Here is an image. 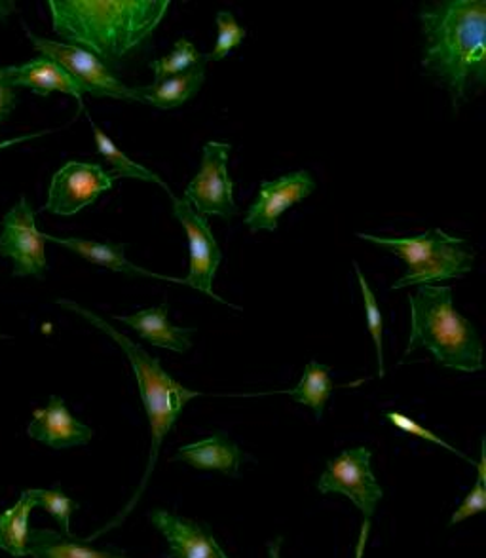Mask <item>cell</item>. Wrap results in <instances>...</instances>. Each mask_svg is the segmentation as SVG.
<instances>
[{"label":"cell","instance_id":"1","mask_svg":"<svg viewBox=\"0 0 486 558\" xmlns=\"http://www.w3.org/2000/svg\"><path fill=\"white\" fill-rule=\"evenodd\" d=\"M422 71L460 107L486 81L485 0L427 2L421 12Z\"/></svg>","mask_w":486,"mask_h":558},{"label":"cell","instance_id":"2","mask_svg":"<svg viewBox=\"0 0 486 558\" xmlns=\"http://www.w3.org/2000/svg\"><path fill=\"white\" fill-rule=\"evenodd\" d=\"M53 31L71 46L119 61L137 50L163 17L168 0H50Z\"/></svg>","mask_w":486,"mask_h":558},{"label":"cell","instance_id":"3","mask_svg":"<svg viewBox=\"0 0 486 558\" xmlns=\"http://www.w3.org/2000/svg\"><path fill=\"white\" fill-rule=\"evenodd\" d=\"M58 304H60L61 308L69 310V312L84 317L86 322L97 327L99 331L105 332L107 337H111L122 348V352L125 353V357H127L130 365H132L133 375H135L137 388H139L141 401H143V407H145V412H147L148 424H150V456H148L147 471H145V475L141 478L139 488L133 494L132 500L127 501V506L109 524H105L104 529L97 530L96 534H92L86 539V542H96L99 537L105 536L107 532H111V530L120 526L130 517L133 507L139 504L143 494L147 490L148 478L153 475L156 462H158L163 439L168 437V434L178 424L179 416L184 411V407L191 403L192 399L202 396V393L191 390V388H184L183 384H179L175 378H171L163 371L158 357L150 355L145 348H141L137 342H133L132 338L125 337L124 332L114 329L105 317L97 316V314L89 312V310L84 308L81 304L66 301V299H60Z\"/></svg>","mask_w":486,"mask_h":558},{"label":"cell","instance_id":"4","mask_svg":"<svg viewBox=\"0 0 486 558\" xmlns=\"http://www.w3.org/2000/svg\"><path fill=\"white\" fill-rule=\"evenodd\" d=\"M411 301V337L405 357L426 348L442 367L462 373L483 368V342L467 319L454 308L447 286H421Z\"/></svg>","mask_w":486,"mask_h":558},{"label":"cell","instance_id":"5","mask_svg":"<svg viewBox=\"0 0 486 558\" xmlns=\"http://www.w3.org/2000/svg\"><path fill=\"white\" fill-rule=\"evenodd\" d=\"M363 242L373 243L393 253L406 265V274L391 289L405 287L441 286L449 279L465 278L475 265V251L464 238L434 228L414 238H382L357 234Z\"/></svg>","mask_w":486,"mask_h":558},{"label":"cell","instance_id":"6","mask_svg":"<svg viewBox=\"0 0 486 558\" xmlns=\"http://www.w3.org/2000/svg\"><path fill=\"white\" fill-rule=\"evenodd\" d=\"M230 150L229 143H206L198 173L184 189V202L204 219H232L238 215L234 183L229 175Z\"/></svg>","mask_w":486,"mask_h":558},{"label":"cell","instance_id":"7","mask_svg":"<svg viewBox=\"0 0 486 558\" xmlns=\"http://www.w3.org/2000/svg\"><path fill=\"white\" fill-rule=\"evenodd\" d=\"M25 35L35 46L40 56L50 59L53 63L73 76L74 81L81 84L86 94L96 97H112V99H125V101H137L135 88L125 86L114 74L107 69L104 61L94 53L84 50L81 46L61 45L45 37H38L29 29Z\"/></svg>","mask_w":486,"mask_h":558},{"label":"cell","instance_id":"8","mask_svg":"<svg viewBox=\"0 0 486 558\" xmlns=\"http://www.w3.org/2000/svg\"><path fill=\"white\" fill-rule=\"evenodd\" d=\"M370 450L365 447L348 448L327 463V470L317 481L321 494H344L365 519L375 514L378 501L382 500V488L370 470Z\"/></svg>","mask_w":486,"mask_h":558},{"label":"cell","instance_id":"9","mask_svg":"<svg viewBox=\"0 0 486 558\" xmlns=\"http://www.w3.org/2000/svg\"><path fill=\"white\" fill-rule=\"evenodd\" d=\"M45 238L38 232L35 211L25 196L2 219L0 255L12 263L17 278L42 276L46 270Z\"/></svg>","mask_w":486,"mask_h":558},{"label":"cell","instance_id":"10","mask_svg":"<svg viewBox=\"0 0 486 558\" xmlns=\"http://www.w3.org/2000/svg\"><path fill=\"white\" fill-rule=\"evenodd\" d=\"M114 186V177L99 163L69 162L53 175L46 199V211L71 217L97 202Z\"/></svg>","mask_w":486,"mask_h":558},{"label":"cell","instance_id":"11","mask_svg":"<svg viewBox=\"0 0 486 558\" xmlns=\"http://www.w3.org/2000/svg\"><path fill=\"white\" fill-rule=\"evenodd\" d=\"M171 202H173V215L183 225L186 240H189V251H191V270L186 278L181 279V283L198 289L199 293L214 296L215 301L224 304L221 296H217L214 291L215 274L221 265L222 253L209 228V222L204 217H199L184 199L173 196Z\"/></svg>","mask_w":486,"mask_h":558},{"label":"cell","instance_id":"12","mask_svg":"<svg viewBox=\"0 0 486 558\" xmlns=\"http://www.w3.org/2000/svg\"><path fill=\"white\" fill-rule=\"evenodd\" d=\"M314 191L316 181L308 171H295L281 175L276 181H265L258 189L257 199L245 215V227H250L251 232H274L278 228L281 215L285 214L289 207L308 198Z\"/></svg>","mask_w":486,"mask_h":558},{"label":"cell","instance_id":"13","mask_svg":"<svg viewBox=\"0 0 486 558\" xmlns=\"http://www.w3.org/2000/svg\"><path fill=\"white\" fill-rule=\"evenodd\" d=\"M156 530L170 544V558H230L207 526L179 514L156 509L150 513Z\"/></svg>","mask_w":486,"mask_h":558},{"label":"cell","instance_id":"14","mask_svg":"<svg viewBox=\"0 0 486 558\" xmlns=\"http://www.w3.org/2000/svg\"><path fill=\"white\" fill-rule=\"evenodd\" d=\"M27 435L48 447H84L94 439V429L74 418L61 397L52 396L42 409H37L27 427Z\"/></svg>","mask_w":486,"mask_h":558},{"label":"cell","instance_id":"15","mask_svg":"<svg viewBox=\"0 0 486 558\" xmlns=\"http://www.w3.org/2000/svg\"><path fill=\"white\" fill-rule=\"evenodd\" d=\"M10 81L15 88H27L37 96H50L53 92L76 97V101L84 109L82 96L86 94L78 82L71 74L63 71L58 63L50 59H33L23 65L10 66Z\"/></svg>","mask_w":486,"mask_h":558},{"label":"cell","instance_id":"16","mask_svg":"<svg viewBox=\"0 0 486 558\" xmlns=\"http://www.w3.org/2000/svg\"><path fill=\"white\" fill-rule=\"evenodd\" d=\"M171 460L186 463L194 470L219 471L222 475L238 477L243 454L236 442L227 435L215 434L202 441L184 445Z\"/></svg>","mask_w":486,"mask_h":558},{"label":"cell","instance_id":"17","mask_svg":"<svg viewBox=\"0 0 486 558\" xmlns=\"http://www.w3.org/2000/svg\"><path fill=\"white\" fill-rule=\"evenodd\" d=\"M168 314H170V306L160 304L155 308L141 310L130 316H119L117 319L127 325L133 331L139 332V337L147 340L148 344L166 348L170 352H189L194 329L171 324Z\"/></svg>","mask_w":486,"mask_h":558},{"label":"cell","instance_id":"18","mask_svg":"<svg viewBox=\"0 0 486 558\" xmlns=\"http://www.w3.org/2000/svg\"><path fill=\"white\" fill-rule=\"evenodd\" d=\"M45 242H53L71 251L74 255L88 260L92 265L105 266L112 272L130 274V276H145V278L168 279L173 283H181V279L168 278L160 274L147 272L139 266L132 265L125 257V243L96 242V240H84V238H58V235L42 234Z\"/></svg>","mask_w":486,"mask_h":558},{"label":"cell","instance_id":"19","mask_svg":"<svg viewBox=\"0 0 486 558\" xmlns=\"http://www.w3.org/2000/svg\"><path fill=\"white\" fill-rule=\"evenodd\" d=\"M206 65L207 59L204 56L196 65L189 69V71H184V73L166 78L160 84L135 88L137 101L139 104L153 105L156 109H163V111L178 109L181 105L186 104L192 96H196L199 88L204 86Z\"/></svg>","mask_w":486,"mask_h":558},{"label":"cell","instance_id":"20","mask_svg":"<svg viewBox=\"0 0 486 558\" xmlns=\"http://www.w3.org/2000/svg\"><path fill=\"white\" fill-rule=\"evenodd\" d=\"M29 557L33 558H130L122 553L94 549L88 542L74 539L50 529L31 530Z\"/></svg>","mask_w":486,"mask_h":558},{"label":"cell","instance_id":"21","mask_svg":"<svg viewBox=\"0 0 486 558\" xmlns=\"http://www.w3.org/2000/svg\"><path fill=\"white\" fill-rule=\"evenodd\" d=\"M35 501L25 490L20 501L0 514V549L15 558L29 557V521Z\"/></svg>","mask_w":486,"mask_h":558},{"label":"cell","instance_id":"22","mask_svg":"<svg viewBox=\"0 0 486 558\" xmlns=\"http://www.w3.org/2000/svg\"><path fill=\"white\" fill-rule=\"evenodd\" d=\"M89 125H92V132L96 135L97 150H99V155L104 156L107 163L111 166V175L114 177V181H117V179H137V181L156 183L158 186H162L163 191L170 192V196L173 198V194H171L170 189H168V184L163 183L160 177L153 173V171L145 168V166L133 162L132 158L125 155L124 150H120V148L117 147V143H114L96 122L89 120Z\"/></svg>","mask_w":486,"mask_h":558},{"label":"cell","instance_id":"23","mask_svg":"<svg viewBox=\"0 0 486 558\" xmlns=\"http://www.w3.org/2000/svg\"><path fill=\"white\" fill-rule=\"evenodd\" d=\"M331 368L321 365L317 361H309L304 368L301 383L296 384L293 390L289 391L295 403L308 407L316 414V418L324 416L325 404L332 393Z\"/></svg>","mask_w":486,"mask_h":558},{"label":"cell","instance_id":"24","mask_svg":"<svg viewBox=\"0 0 486 558\" xmlns=\"http://www.w3.org/2000/svg\"><path fill=\"white\" fill-rule=\"evenodd\" d=\"M27 493H29L31 498L35 501V506L42 507L46 513L52 514L65 536H73L71 517L78 509L76 500L69 498L65 493H61L58 488H33V490H27Z\"/></svg>","mask_w":486,"mask_h":558},{"label":"cell","instance_id":"25","mask_svg":"<svg viewBox=\"0 0 486 558\" xmlns=\"http://www.w3.org/2000/svg\"><path fill=\"white\" fill-rule=\"evenodd\" d=\"M355 274H357V281H360V289H362L363 304H365V317H367L368 332L375 342L376 361H378V378H384V317L380 312V306L376 302L375 293L368 286L367 279L363 276L362 268L357 263H354Z\"/></svg>","mask_w":486,"mask_h":558},{"label":"cell","instance_id":"26","mask_svg":"<svg viewBox=\"0 0 486 558\" xmlns=\"http://www.w3.org/2000/svg\"><path fill=\"white\" fill-rule=\"evenodd\" d=\"M204 58L202 53L196 50V46L192 45L189 38H179L175 43V48L170 56L166 58L156 59L153 63V71H155V84L171 78L173 74H181L189 71L192 66L198 63L199 59Z\"/></svg>","mask_w":486,"mask_h":558},{"label":"cell","instance_id":"27","mask_svg":"<svg viewBox=\"0 0 486 558\" xmlns=\"http://www.w3.org/2000/svg\"><path fill=\"white\" fill-rule=\"evenodd\" d=\"M215 22H217L219 35H217L214 52L206 56L207 61H221L234 48L242 45L243 38L247 37V31L243 29L242 25H238L236 17L230 12H219Z\"/></svg>","mask_w":486,"mask_h":558},{"label":"cell","instance_id":"28","mask_svg":"<svg viewBox=\"0 0 486 558\" xmlns=\"http://www.w3.org/2000/svg\"><path fill=\"white\" fill-rule=\"evenodd\" d=\"M486 460L485 445L481 450L479 465H477V483L472 488V493L465 496L464 501L460 504L457 511L450 517V526H454L458 522L470 519L473 514L483 513L486 509Z\"/></svg>","mask_w":486,"mask_h":558},{"label":"cell","instance_id":"29","mask_svg":"<svg viewBox=\"0 0 486 558\" xmlns=\"http://www.w3.org/2000/svg\"><path fill=\"white\" fill-rule=\"evenodd\" d=\"M384 418L388 420L391 426L398 427V429H401V432L413 435V437H418V439H422V441L434 442V445H437V447L447 448L449 452L457 454L458 458H462L464 462L473 463L472 458H467V456H465L462 450H458L457 447H452V445H449V442L445 441V439H441L439 435H435L434 432H429L427 427L422 426V424H418V422H414L413 418H409V416L403 414V412H386V414H384Z\"/></svg>","mask_w":486,"mask_h":558},{"label":"cell","instance_id":"30","mask_svg":"<svg viewBox=\"0 0 486 558\" xmlns=\"http://www.w3.org/2000/svg\"><path fill=\"white\" fill-rule=\"evenodd\" d=\"M15 89L10 81V66H0V124L14 111Z\"/></svg>","mask_w":486,"mask_h":558},{"label":"cell","instance_id":"31","mask_svg":"<svg viewBox=\"0 0 486 558\" xmlns=\"http://www.w3.org/2000/svg\"><path fill=\"white\" fill-rule=\"evenodd\" d=\"M368 532H370V519H365V521H363L362 534H360V539H357V545H355V558H363V555H365Z\"/></svg>","mask_w":486,"mask_h":558},{"label":"cell","instance_id":"32","mask_svg":"<svg viewBox=\"0 0 486 558\" xmlns=\"http://www.w3.org/2000/svg\"><path fill=\"white\" fill-rule=\"evenodd\" d=\"M40 135H46V132L31 133V135H20V137H12V140L0 141V150H8V148L15 147L25 141L37 140Z\"/></svg>","mask_w":486,"mask_h":558},{"label":"cell","instance_id":"33","mask_svg":"<svg viewBox=\"0 0 486 558\" xmlns=\"http://www.w3.org/2000/svg\"><path fill=\"white\" fill-rule=\"evenodd\" d=\"M14 10L15 2H12V0H0V23L4 22Z\"/></svg>","mask_w":486,"mask_h":558},{"label":"cell","instance_id":"34","mask_svg":"<svg viewBox=\"0 0 486 558\" xmlns=\"http://www.w3.org/2000/svg\"><path fill=\"white\" fill-rule=\"evenodd\" d=\"M268 558H281V539L268 545Z\"/></svg>","mask_w":486,"mask_h":558},{"label":"cell","instance_id":"35","mask_svg":"<svg viewBox=\"0 0 486 558\" xmlns=\"http://www.w3.org/2000/svg\"><path fill=\"white\" fill-rule=\"evenodd\" d=\"M0 338H7V337H4V335H2V332H0Z\"/></svg>","mask_w":486,"mask_h":558}]
</instances>
